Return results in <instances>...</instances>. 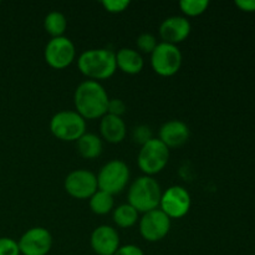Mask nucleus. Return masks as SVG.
<instances>
[{
  "mask_svg": "<svg viewBox=\"0 0 255 255\" xmlns=\"http://www.w3.org/2000/svg\"><path fill=\"white\" fill-rule=\"evenodd\" d=\"M110 97L100 82L86 80L76 87L74 104L76 112L86 120L102 119L107 114Z\"/></svg>",
  "mask_w": 255,
  "mask_h": 255,
  "instance_id": "nucleus-1",
  "label": "nucleus"
},
{
  "mask_svg": "<svg viewBox=\"0 0 255 255\" xmlns=\"http://www.w3.org/2000/svg\"><path fill=\"white\" fill-rule=\"evenodd\" d=\"M77 66L82 75L92 81L107 80L117 70L116 54L109 49H90L77 59Z\"/></svg>",
  "mask_w": 255,
  "mask_h": 255,
  "instance_id": "nucleus-2",
  "label": "nucleus"
},
{
  "mask_svg": "<svg viewBox=\"0 0 255 255\" xmlns=\"http://www.w3.org/2000/svg\"><path fill=\"white\" fill-rule=\"evenodd\" d=\"M162 191L158 182L149 176L138 177L129 186L128 204H131L138 213H147L159 207Z\"/></svg>",
  "mask_w": 255,
  "mask_h": 255,
  "instance_id": "nucleus-3",
  "label": "nucleus"
},
{
  "mask_svg": "<svg viewBox=\"0 0 255 255\" xmlns=\"http://www.w3.org/2000/svg\"><path fill=\"white\" fill-rule=\"evenodd\" d=\"M50 131L60 141L76 142L86 133V121L76 111H60L50 120Z\"/></svg>",
  "mask_w": 255,
  "mask_h": 255,
  "instance_id": "nucleus-4",
  "label": "nucleus"
},
{
  "mask_svg": "<svg viewBox=\"0 0 255 255\" xmlns=\"http://www.w3.org/2000/svg\"><path fill=\"white\" fill-rule=\"evenodd\" d=\"M169 159V148L164 146L158 138L149 139L147 143L141 146L137 156V164L144 176L152 177L159 173L167 166Z\"/></svg>",
  "mask_w": 255,
  "mask_h": 255,
  "instance_id": "nucleus-5",
  "label": "nucleus"
},
{
  "mask_svg": "<svg viewBox=\"0 0 255 255\" xmlns=\"http://www.w3.org/2000/svg\"><path fill=\"white\" fill-rule=\"evenodd\" d=\"M97 187L100 191L119 194L127 187L129 181V168L124 161L112 159L107 162L97 174Z\"/></svg>",
  "mask_w": 255,
  "mask_h": 255,
  "instance_id": "nucleus-6",
  "label": "nucleus"
},
{
  "mask_svg": "<svg viewBox=\"0 0 255 255\" xmlns=\"http://www.w3.org/2000/svg\"><path fill=\"white\" fill-rule=\"evenodd\" d=\"M183 61L181 50L177 45L158 42L151 54V65L157 75L171 77L179 71Z\"/></svg>",
  "mask_w": 255,
  "mask_h": 255,
  "instance_id": "nucleus-7",
  "label": "nucleus"
},
{
  "mask_svg": "<svg viewBox=\"0 0 255 255\" xmlns=\"http://www.w3.org/2000/svg\"><path fill=\"white\" fill-rule=\"evenodd\" d=\"M44 57L46 64L52 69H66L74 62L76 57V49L69 37H52L45 46Z\"/></svg>",
  "mask_w": 255,
  "mask_h": 255,
  "instance_id": "nucleus-8",
  "label": "nucleus"
},
{
  "mask_svg": "<svg viewBox=\"0 0 255 255\" xmlns=\"http://www.w3.org/2000/svg\"><path fill=\"white\" fill-rule=\"evenodd\" d=\"M191 204V194L184 187L172 186L162 193L159 209L171 219H179L188 213Z\"/></svg>",
  "mask_w": 255,
  "mask_h": 255,
  "instance_id": "nucleus-9",
  "label": "nucleus"
},
{
  "mask_svg": "<svg viewBox=\"0 0 255 255\" xmlns=\"http://www.w3.org/2000/svg\"><path fill=\"white\" fill-rule=\"evenodd\" d=\"M66 193L75 199H90L99 189L97 177L87 169H75L70 172L64 182Z\"/></svg>",
  "mask_w": 255,
  "mask_h": 255,
  "instance_id": "nucleus-10",
  "label": "nucleus"
},
{
  "mask_svg": "<svg viewBox=\"0 0 255 255\" xmlns=\"http://www.w3.org/2000/svg\"><path fill=\"white\" fill-rule=\"evenodd\" d=\"M171 218L157 208L143 214L139 221V233L144 241L154 243L166 238L171 231Z\"/></svg>",
  "mask_w": 255,
  "mask_h": 255,
  "instance_id": "nucleus-11",
  "label": "nucleus"
},
{
  "mask_svg": "<svg viewBox=\"0 0 255 255\" xmlns=\"http://www.w3.org/2000/svg\"><path fill=\"white\" fill-rule=\"evenodd\" d=\"M17 244L22 255H47L51 251L52 236L46 228L34 227L22 234Z\"/></svg>",
  "mask_w": 255,
  "mask_h": 255,
  "instance_id": "nucleus-12",
  "label": "nucleus"
},
{
  "mask_svg": "<svg viewBox=\"0 0 255 255\" xmlns=\"http://www.w3.org/2000/svg\"><path fill=\"white\" fill-rule=\"evenodd\" d=\"M191 22L187 17L173 15L162 21L159 26V36L163 40L162 42L177 45L183 42L191 34Z\"/></svg>",
  "mask_w": 255,
  "mask_h": 255,
  "instance_id": "nucleus-13",
  "label": "nucleus"
},
{
  "mask_svg": "<svg viewBox=\"0 0 255 255\" xmlns=\"http://www.w3.org/2000/svg\"><path fill=\"white\" fill-rule=\"evenodd\" d=\"M90 243L97 255H114L120 248V236L112 227L100 226L92 232Z\"/></svg>",
  "mask_w": 255,
  "mask_h": 255,
  "instance_id": "nucleus-14",
  "label": "nucleus"
},
{
  "mask_svg": "<svg viewBox=\"0 0 255 255\" xmlns=\"http://www.w3.org/2000/svg\"><path fill=\"white\" fill-rule=\"evenodd\" d=\"M159 141L168 148H178L189 139V128L183 121L172 120L159 128Z\"/></svg>",
  "mask_w": 255,
  "mask_h": 255,
  "instance_id": "nucleus-15",
  "label": "nucleus"
},
{
  "mask_svg": "<svg viewBox=\"0 0 255 255\" xmlns=\"http://www.w3.org/2000/svg\"><path fill=\"white\" fill-rule=\"evenodd\" d=\"M100 132L109 143H121L126 137V124L122 117L106 114L101 119Z\"/></svg>",
  "mask_w": 255,
  "mask_h": 255,
  "instance_id": "nucleus-16",
  "label": "nucleus"
},
{
  "mask_svg": "<svg viewBox=\"0 0 255 255\" xmlns=\"http://www.w3.org/2000/svg\"><path fill=\"white\" fill-rule=\"evenodd\" d=\"M116 65L127 75H137L143 70L144 61L142 55L131 47H122L116 54Z\"/></svg>",
  "mask_w": 255,
  "mask_h": 255,
  "instance_id": "nucleus-17",
  "label": "nucleus"
},
{
  "mask_svg": "<svg viewBox=\"0 0 255 255\" xmlns=\"http://www.w3.org/2000/svg\"><path fill=\"white\" fill-rule=\"evenodd\" d=\"M76 148L82 158L95 159L101 156L104 151V143L97 134L86 132L76 141Z\"/></svg>",
  "mask_w": 255,
  "mask_h": 255,
  "instance_id": "nucleus-18",
  "label": "nucleus"
},
{
  "mask_svg": "<svg viewBox=\"0 0 255 255\" xmlns=\"http://www.w3.org/2000/svg\"><path fill=\"white\" fill-rule=\"evenodd\" d=\"M44 29L52 37L64 36L67 29V19L62 12L51 11L45 16Z\"/></svg>",
  "mask_w": 255,
  "mask_h": 255,
  "instance_id": "nucleus-19",
  "label": "nucleus"
},
{
  "mask_svg": "<svg viewBox=\"0 0 255 255\" xmlns=\"http://www.w3.org/2000/svg\"><path fill=\"white\" fill-rule=\"evenodd\" d=\"M115 199L114 196L107 192L97 189L90 198V208L97 216H106L114 209Z\"/></svg>",
  "mask_w": 255,
  "mask_h": 255,
  "instance_id": "nucleus-20",
  "label": "nucleus"
},
{
  "mask_svg": "<svg viewBox=\"0 0 255 255\" xmlns=\"http://www.w3.org/2000/svg\"><path fill=\"white\" fill-rule=\"evenodd\" d=\"M138 221V212L131 204H121L114 211V222L120 228H131Z\"/></svg>",
  "mask_w": 255,
  "mask_h": 255,
  "instance_id": "nucleus-21",
  "label": "nucleus"
},
{
  "mask_svg": "<svg viewBox=\"0 0 255 255\" xmlns=\"http://www.w3.org/2000/svg\"><path fill=\"white\" fill-rule=\"evenodd\" d=\"M208 6L209 1H207V0H182L179 2V7H181L182 12L191 17L199 16L203 12H206Z\"/></svg>",
  "mask_w": 255,
  "mask_h": 255,
  "instance_id": "nucleus-22",
  "label": "nucleus"
},
{
  "mask_svg": "<svg viewBox=\"0 0 255 255\" xmlns=\"http://www.w3.org/2000/svg\"><path fill=\"white\" fill-rule=\"evenodd\" d=\"M136 45L139 51L144 52V54H152L157 45H158V42H157L154 35L149 34V32H143V34L137 37Z\"/></svg>",
  "mask_w": 255,
  "mask_h": 255,
  "instance_id": "nucleus-23",
  "label": "nucleus"
},
{
  "mask_svg": "<svg viewBox=\"0 0 255 255\" xmlns=\"http://www.w3.org/2000/svg\"><path fill=\"white\" fill-rule=\"evenodd\" d=\"M132 138L136 143L143 146L144 143L149 141V139L153 138L152 136V129L149 126H146V125H141V126H137L136 128L132 132Z\"/></svg>",
  "mask_w": 255,
  "mask_h": 255,
  "instance_id": "nucleus-24",
  "label": "nucleus"
},
{
  "mask_svg": "<svg viewBox=\"0 0 255 255\" xmlns=\"http://www.w3.org/2000/svg\"><path fill=\"white\" fill-rule=\"evenodd\" d=\"M102 6L107 12L111 14H120L127 10L129 6L128 0H104L102 1Z\"/></svg>",
  "mask_w": 255,
  "mask_h": 255,
  "instance_id": "nucleus-25",
  "label": "nucleus"
},
{
  "mask_svg": "<svg viewBox=\"0 0 255 255\" xmlns=\"http://www.w3.org/2000/svg\"><path fill=\"white\" fill-rule=\"evenodd\" d=\"M0 255H20L17 242L11 238H0Z\"/></svg>",
  "mask_w": 255,
  "mask_h": 255,
  "instance_id": "nucleus-26",
  "label": "nucleus"
},
{
  "mask_svg": "<svg viewBox=\"0 0 255 255\" xmlns=\"http://www.w3.org/2000/svg\"><path fill=\"white\" fill-rule=\"evenodd\" d=\"M126 112V104L120 99H110L109 107H107V114L114 115V116L122 117V115Z\"/></svg>",
  "mask_w": 255,
  "mask_h": 255,
  "instance_id": "nucleus-27",
  "label": "nucleus"
},
{
  "mask_svg": "<svg viewBox=\"0 0 255 255\" xmlns=\"http://www.w3.org/2000/svg\"><path fill=\"white\" fill-rule=\"evenodd\" d=\"M114 255H144L143 251L134 244H127V246H120L117 252Z\"/></svg>",
  "mask_w": 255,
  "mask_h": 255,
  "instance_id": "nucleus-28",
  "label": "nucleus"
},
{
  "mask_svg": "<svg viewBox=\"0 0 255 255\" xmlns=\"http://www.w3.org/2000/svg\"><path fill=\"white\" fill-rule=\"evenodd\" d=\"M236 5L244 12H255V0H237Z\"/></svg>",
  "mask_w": 255,
  "mask_h": 255,
  "instance_id": "nucleus-29",
  "label": "nucleus"
}]
</instances>
